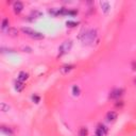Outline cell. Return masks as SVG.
Returning <instances> with one entry per match:
<instances>
[{"instance_id": "1", "label": "cell", "mask_w": 136, "mask_h": 136, "mask_svg": "<svg viewBox=\"0 0 136 136\" xmlns=\"http://www.w3.org/2000/svg\"><path fill=\"white\" fill-rule=\"evenodd\" d=\"M21 31H22L24 34H27V35H29V36H31L32 38H35V39H41V38L44 37V35H43L42 33L34 31L33 29L28 28V27H26V28H21Z\"/></svg>"}, {"instance_id": "2", "label": "cell", "mask_w": 136, "mask_h": 136, "mask_svg": "<svg viewBox=\"0 0 136 136\" xmlns=\"http://www.w3.org/2000/svg\"><path fill=\"white\" fill-rule=\"evenodd\" d=\"M97 37V31L96 30H90V31L86 32L83 36V42L84 44H92Z\"/></svg>"}, {"instance_id": "3", "label": "cell", "mask_w": 136, "mask_h": 136, "mask_svg": "<svg viewBox=\"0 0 136 136\" xmlns=\"http://www.w3.org/2000/svg\"><path fill=\"white\" fill-rule=\"evenodd\" d=\"M71 46H72V43L70 42V41L64 42V43L61 45V47L59 48V53H60V55L67 53V52L69 51V50L71 49Z\"/></svg>"}, {"instance_id": "4", "label": "cell", "mask_w": 136, "mask_h": 136, "mask_svg": "<svg viewBox=\"0 0 136 136\" xmlns=\"http://www.w3.org/2000/svg\"><path fill=\"white\" fill-rule=\"evenodd\" d=\"M122 95H123V89L117 88V89H114L113 92H111L110 98H111V99H118L119 97H121Z\"/></svg>"}, {"instance_id": "5", "label": "cell", "mask_w": 136, "mask_h": 136, "mask_svg": "<svg viewBox=\"0 0 136 136\" xmlns=\"http://www.w3.org/2000/svg\"><path fill=\"white\" fill-rule=\"evenodd\" d=\"M107 133V129L104 125H99L96 130V136H105Z\"/></svg>"}, {"instance_id": "6", "label": "cell", "mask_w": 136, "mask_h": 136, "mask_svg": "<svg viewBox=\"0 0 136 136\" xmlns=\"http://www.w3.org/2000/svg\"><path fill=\"white\" fill-rule=\"evenodd\" d=\"M22 9H23V4L20 2V1H16L14 3V12L15 13H20L22 11Z\"/></svg>"}, {"instance_id": "7", "label": "cell", "mask_w": 136, "mask_h": 136, "mask_svg": "<svg viewBox=\"0 0 136 136\" xmlns=\"http://www.w3.org/2000/svg\"><path fill=\"white\" fill-rule=\"evenodd\" d=\"M28 78H29V74L26 71H20V72H19V74H18V81L19 82L23 83Z\"/></svg>"}, {"instance_id": "8", "label": "cell", "mask_w": 136, "mask_h": 136, "mask_svg": "<svg viewBox=\"0 0 136 136\" xmlns=\"http://www.w3.org/2000/svg\"><path fill=\"white\" fill-rule=\"evenodd\" d=\"M100 6H101V8H102V11L104 12V13H107L110 10H111V6H110V3L108 2H106V1H101L100 2Z\"/></svg>"}, {"instance_id": "9", "label": "cell", "mask_w": 136, "mask_h": 136, "mask_svg": "<svg viewBox=\"0 0 136 136\" xmlns=\"http://www.w3.org/2000/svg\"><path fill=\"white\" fill-rule=\"evenodd\" d=\"M116 118H117V114H116L115 112H108L106 114V119L108 120V121H114Z\"/></svg>"}, {"instance_id": "10", "label": "cell", "mask_w": 136, "mask_h": 136, "mask_svg": "<svg viewBox=\"0 0 136 136\" xmlns=\"http://www.w3.org/2000/svg\"><path fill=\"white\" fill-rule=\"evenodd\" d=\"M72 68H73L72 65H66V66H63V67L61 68V71H62V73H67V72H69Z\"/></svg>"}, {"instance_id": "11", "label": "cell", "mask_w": 136, "mask_h": 136, "mask_svg": "<svg viewBox=\"0 0 136 136\" xmlns=\"http://www.w3.org/2000/svg\"><path fill=\"white\" fill-rule=\"evenodd\" d=\"M23 87H24V85H23V83H22V82L17 81L16 83H15V88L17 89V92H21V90L23 89Z\"/></svg>"}, {"instance_id": "12", "label": "cell", "mask_w": 136, "mask_h": 136, "mask_svg": "<svg viewBox=\"0 0 136 136\" xmlns=\"http://www.w3.org/2000/svg\"><path fill=\"white\" fill-rule=\"evenodd\" d=\"M8 34L11 35V36H16V35L18 34V31L14 28H10V29H8Z\"/></svg>"}, {"instance_id": "13", "label": "cell", "mask_w": 136, "mask_h": 136, "mask_svg": "<svg viewBox=\"0 0 136 136\" xmlns=\"http://www.w3.org/2000/svg\"><path fill=\"white\" fill-rule=\"evenodd\" d=\"M87 134H88V131H87V129L85 127H82L81 129H80L79 136H87Z\"/></svg>"}, {"instance_id": "14", "label": "cell", "mask_w": 136, "mask_h": 136, "mask_svg": "<svg viewBox=\"0 0 136 136\" xmlns=\"http://www.w3.org/2000/svg\"><path fill=\"white\" fill-rule=\"evenodd\" d=\"M1 131H2L3 133H6V134L10 135V136H12V135H13L12 130L10 129V128H7V127H1Z\"/></svg>"}, {"instance_id": "15", "label": "cell", "mask_w": 136, "mask_h": 136, "mask_svg": "<svg viewBox=\"0 0 136 136\" xmlns=\"http://www.w3.org/2000/svg\"><path fill=\"white\" fill-rule=\"evenodd\" d=\"M7 28H9V19L7 18H4L3 20H2V23H1V29H2V31H4Z\"/></svg>"}, {"instance_id": "16", "label": "cell", "mask_w": 136, "mask_h": 136, "mask_svg": "<svg viewBox=\"0 0 136 136\" xmlns=\"http://www.w3.org/2000/svg\"><path fill=\"white\" fill-rule=\"evenodd\" d=\"M0 110H1L2 112H8V111L10 110V106H9V105H7L4 102H2L1 104H0Z\"/></svg>"}, {"instance_id": "17", "label": "cell", "mask_w": 136, "mask_h": 136, "mask_svg": "<svg viewBox=\"0 0 136 136\" xmlns=\"http://www.w3.org/2000/svg\"><path fill=\"white\" fill-rule=\"evenodd\" d=\"M72 94L74 96H79L80 95V87L78 86V85H74V86L72 87Z\"/></svg>"}, {"instance_id": "18", "label": "cell", "mask_w": 136, "mask_h": 136, "mask_svg": "<svg viewBox=\"0 0 136 136\" xmlns=\"http://www.w3.org/2000/svg\"><path fill=\"white\" fill-rule=\"evenodd\" d=\"M41 15H42L41 12L34 11V12H32V14H31V16H30V17H32V18H37V17H41Z\"/></svg>"}, {"instance_id": "19", "label": "cell", "mask_w": 136, "mask_h": 136, "mask_svg": "<svg viewBox=\"0 0 136 136\" xmlns=\"http://www.w3.org/2000/svg\"><path fill=\"white\" fill-rule=\"evenodd\" d=\"M32 99H33V101H34L35 103H38V102H39V97H38V96H33Z\"/></svg>"}, {"instance_id": "20", "label": "cell", "mask_w": 136, "mask_h": 136, "mask_svg": "<svg viewBox=\"0 0 136 136\" xmlns=\"http://www.w3.org/2000/svg\"><path fill=\"white\" fill-rule=\"evenodd\" d=\"M67 26H68V27H74V26H77V22H72V21H68V22H67Z\"/></svg>"}, {"instance_id": "21", "label": "cell", "mask_w": 136, "mask_h": 136, "mask_svg": "<svg viewBox=\"0 0 136 136\" xmlns=\"http://www.w3.org/2000/svg\"><path fill=\"white\" fill-rule=\"evenodd\" d=\"M132 69L133 70H136V62L135 61L132 62Z\"/></svg>"}, {"instance_id": "22", "label": "cell", "mask_w": 136, "mask_h": 136, "mask_svg": "<svg viewBox=\"0 0 136 136\" xmlns=\"http://www.w3.org/2000/svg\"><path fill=\"white\" fill-rule=\"evenodd\" d=\"M134 83H135V84H136V79H135V80H134Z\"/></svg>"}]
</instances>
